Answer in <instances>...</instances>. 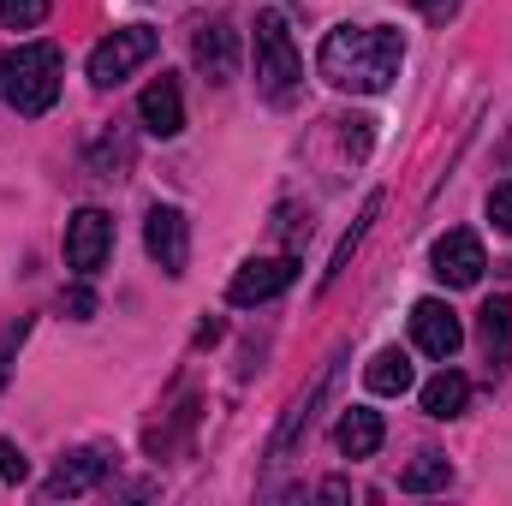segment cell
Listing matches in <instances>:
<instances>
[{
	"instance_id": "21",
	"label": "cell",
	"mask_w": 512,
	"mask_h": 506,
	"mask_svg": "<svg viewBox=\"0 0 512 506\" xmlns=\"http://www.w3.org/2000/svg\"><path fill=\"white\" fill-rule=\"evenodd\" d=\"M60 310H66V316H78V322H90V316H96V292L84 286V274H78V286H66V292H60Z\"/></svg>"
},
{
	"instance_id": "12",
	"label": "cell",
	"mask_w": 512,
	"mask_h": 506,
	"mask_svg": "<svg viewBox=\"0 0 512 506\" xmlns=\"http://www.w3.org/2000/svg\"><path fill=\"white\" fill-rule=\"evenodd\" d=\"M334 381H340V370L328 364V370H322V381H316L310 393H298V399H292V411L280 417V429H274V441H268V459H286V453L298 447V435H304V429L316 423V411L328 405V393H334Z\"/></svg>"
},
{
	"instance_id": "2",
	"label": "cell",
	"mask_w": 512,
	"mask_h": 506,
	"mask_svg": "<svg viewBox=\"0 0 512 506\" xmlns=\"http://www.w3.org/2000/svg\"><path fill=\"white\" fill-rule=\"evenodd\" d=\"M60 72H66V60L54 42H18L0 54V102L36 120L60 102Z\"/></svg>"
},
{
	"instance_id": "23",
	"label": "cell",
	"mask_w": 512,
	"mask_h": 506,
	"mask_svg": "<svg viewBox=\"0 0 512 506\" xmlns=\"http://www.w3.org/2000/svg\"><path fill=\"white\" fill-rule=\"evenodd\" d=\"M24 477H30V459L12 441H0V483H24Z\"/></svg>"
},
{
	"instance_id": "25",
	"label": "cell",
	"mask_w": 512,
	"mask_h": 506,
	"mask_svg": "<svg viewBox=\"0 0 512 506\" xmlns=\"http://www.w3.org/2000/svg\"><path fill=\"white\" fill-rule=\"evenodd\" d=\"M411 6H417V12H423V18H447V12H453V6H459V0H411Z\"/></svg>"
},
{
	"instance_id": "14",
	"label": "cell",
	"mask_w": 512,
	"mask_h": 506,
	"mask_svg": "<svg viewBox=\"0 0 512 506\" xmlns=\"http://www.w3.org/2000/svg\"><path fill=\"white\" fill-rule=\"evenodd\" d=\"M334 441H340V453H346V459H376V453H382V441H387L382 411H370V405H352V411L340 417Z\"/></svg>"
},
{
	"instance_id": "10",
	"label": "cell",
	"mask_w": 512,
	"mask_h": 506,
	"mask_svg": "<svg viewBox=\"0 0 512 506\" xmlns=\"http://www.w3.org/2000/svg\"><path fill=\"white\" fill-rule=\"evenodd\" d=\"M137 120L149 137H179L185 131V96H179V78H149L143 96H137Z\"/></svg>"
},
{
	"instance_id": "11",
	"label": "cell",
	"mask_w": 512,
	"mask_h": 506,
	"mask_svg": "<svg viewBox=\"0 0 512 506\" xmlns=\"http://www.w3.org/2000/svg\"><path fill=\"white\" fill-rule=\"evenodd\" d=\"M483 268H489V256H483V239H477L471 227H453V233L435 245V274H441L447 286H477Z\"/></svg>"
},
{
	"instance_id": "24",
	"label": "cell",
	"mask_w": 512,
	"mask_h": 506,
	"mask_svg": "<svg viewBox=\"0 0 512 506\" xmlns=\"http://www.w3.org/2000/svg\"><path fill=\"white\" fill-rule=\"evenodd\" d=\"M489 221L512 239V185H495V191H489Z\"/></svg>"
},
{
	"instance_id": "9",
	"label": "cell",
	"mask_w": 512,
	"mask_h": 506,
	"mask_svg": "<svg viewBox=\"0 0 512 506\" xmlns=\"http://www.w3.org/2000/svg\"><path fill=\"white\" fill-rule=\"evenodd\" d=\"M114 459H120V453H108V447H78V453H66V459L54 465V477L42 483V501H72V495H90V489L114 471Z\"/></svg>"
},
{
	"instance_id": "1",
	"label": "cell",
	"mask_w": 512,
	"mask_h": 506,
	"mask_svg": "<svg viewBox=\"0 0 512 506\" xmlns=\"http://www.w3.org/2000/svg\"><path fill=\"white\" fill-rule=\"evenodd\" d=\"M399 66H405V36L387 30V24H340L316 48V72L334 90H352V96H382V90H393Z\"/></svg>"
},
{
	"instance_id": "26",
	"label": "cell",
	"mask_w": 512,
	"mask_h": 506,
	"mask_svg": "<svg viewBox=\"0 0 512 506\" xmlns=\"http://www.w3.org/2000/svg\"><path fill=\"white\" fill-rule=\"evenodd\" d=\"M346 495H352V483H346V477H328V483H322V501H346Z\"/></svg>"
},
{
	"instance_id": "17",
	"label": "cell",
	"mask_w": 512,
	"mask_h": 506,
	"mask_svg": "<svg viewBox=\"0 0 512 506\" xmlns=\"http://www.w3.org/2000/svg\"><path fill=\"white\" fill-rule=\"evenodd\" d=\"M453 483V465L441 459V453H417L405 471H399V495H435V489H447Z\"/></svg>"
},
{
	"instance_id": "13",
	"label": "cell",
	"mask_w": 512,
	"mask_h": 506,
	"mask_svg": "<svg viewBox=\"0 0 512 506\" xmlns=\"http://www.w3.org/2000/svg\"><path fill=\"white\" fill-rule=\"evenodd\" d=\"M191 54H197V72L209 84H233L239 78V30L233 24H203L197 42H191Z\"/></svg>"
},
{
	"instance_id": "8",
	"label": "cell",
	"mask_w": 512,
	"mask_h": 506,
	"mask_svg": "<svg viewBox=\"0 0 512 506\" xmlns=\"http://www.w3.org/2000/svg\"><path fill=\"white\" fill-rule=\"evenodd\" d=\"M411 340H417L423 358H441V364H447V358L465 346V328H459L453 304H441V298H417V304H411Z\"/></svg>"
},
{
	"instance_id": "16",
	"label": "cell",
	"mask_w": 512,
	"mask_h": 506,
	"mask_svg": "<svg viewBox=\"0 0 512 506\" xmlns=\"http://www.w3.org/2000/svg\"><path fill=\"white\" fill-rule=\"evenodd\" d=\"M423 411L435 417V423H447V417H459L465 405H471V376H459V370H441V376L423 381Z\"/></svg>"
},
{
	"instance_id": "19",
	"label": "cell",
	"mask_w": 512,
	"mask_h": 506,
	"mask_svg": "<svg viewBox=\"0 0 512 506\" xmlns=\"http://www.w3.org/2000/svg\"><path fill=\"white\" fill-rule=\"evenodd\" d=\"M376 215H382V191H370V197H364V209H358V221H352V233L340 239V251H334V262L322 268V286H334V280L346 274V262H352V251L364 245V233H370V221H376Z\"/></svg>"
},
{
	"instance_id": "4",
	"label": "cell",
	"mask_w": 512,
	"mask_h": 506,
	"mask_svg": "<svg viewBox=\"0 0 512 506\" xmlns=\"http://www.w3.org/2000/svg\"><path fill=\"white\" fill-rule=\"evenodd\" d=\"M155 48H161V36H155L149 24H126V30L102 36V42L90 48V84L114 90L120 78H131V72L143 66V60H155Z\"/></svg>"
},
{
	"instance_id": "22",
	"label": "cell",
	"mask_w": 512,
	"mask_h": 506,
	"mask_svg": "<svg viewBox=\"0 0 512 506\" xmlns=\"http://www.w3.org/2000/svg\"><path fill=\"white\" fill-rule=\"evenodd\" d=\"M24 334H30V316H18V322L0 334V387H6V376H12V352L24 346Z\"/></svg>"
},
{
	"instance_id": "6",
	"label": "cell",
	"mask_w": 512,
	"mask_h": 506,
	"mask_svg": "<svg viewBox=\"0 0 512 506\" xmlns=\"http://www.w3.org/2000/svg\"><path fill=\"white\" fill-rule=\"evenodd\" d=\"M143 245L149 256L161 262V274H185V262H191V221L173 209V203H155L149 215H143Z\"/></svg>"
},
{
	"instance_id": "15",
	"label": "cell",
	"mask_w": 512,
	"mask_h": 506,
	"mask_svg": "<svg viewBox=\"0 0 512 506\" xmlns=\"http://www.w3.org/2000/svg\"><path fill=\"white\" fill-rule=\"evenodd\" d=\"M477 340H483L489 370H507L512 364V298H489L477 310Z\"/></svg>"
},
{
	"instance_id": "20",
	"label": "cell",
	"mask_w": 512,
	"mask_h": 506,
	"mask_svg": "<svg viewBox=\"0 0 512 506\" xmlns=\"http://www.w3.org/2000/svg\"><path fill=\"white\" fill-rule=\"evenodd\" d=\"M48 18V0H0V24L6 30H36Z\"/></svg>"
},
{
	"instance_id": "5",
	"label": "cell",
	"mask_w": 512,
	"mask_h": 506,
	"mask_svg": "<svg viewBox=\"0 0 512 506\" xmlns=\"http://www.w3.org/2000/svg\"><path fill=\"white\" fill-rule=\"evenodd\" d=\"M298 280V256L286 251V256H251L233 280H227V304H268V298H280L286 286Z\"/></svg>"
},
{
	"instance_id": "7",
	"label": "cell",
	"mask_w": 512,
	"mask_h": 506,
	"mask_svg": "<svg viewBox=\"0 0 512 506\" xmlns=\"http://www.w3.org/2000/svg\"><path fill=\"white\" fill-rule=\"evenodd\" d=\"M108 251H114V221H108L102 209H78V215L66 221V268L90 280V274L108 262Z\"/></svg>"
},
{
	"instance_id": "18",
	"label": "cell",
	"mask_w": 512,
	"mask_h": 506,
	"mask_svg": "<svg viewBox=\"0 0 512 506\" xmlns=\"http://www.w3.org/2000/svg\"><path fill=\"white\" fill-rule=\"evenodd\" d=\"M364 381H370V393H387V399H393V393H411V381H417V376H411V358L387 346V352H376V358H370Z\"/></svg>"
},
{
	"instance_id": "3",
	"label": "cell",
	"mask_w": 512,
	"mask_h": 506,
	"mask_svg": "<svg viewBox=\"0 0 512 506\" xmlns=\"http://www.w3.org/2000/svg\"><path fill=\"white\" fill-rule=\"evenodd\" d=\"M256 78H262V90H268L274 102H286L292 84L304 78L298 42H292V30H286L280 12H256Z\"/></svg>"
}]
</instances>
